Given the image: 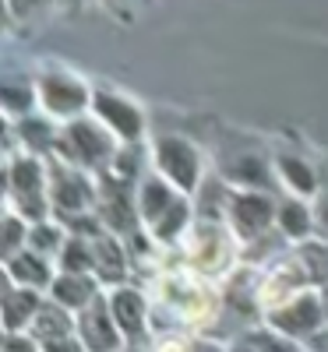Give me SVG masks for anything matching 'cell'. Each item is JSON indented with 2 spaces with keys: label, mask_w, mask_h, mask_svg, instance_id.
I'll list each match as a JSON object with an SVG mask.
<instances>
[{
  "label": "cell",
  "mask_w": 328,
  "mask_h": 352,
  "mask_svg": "<svg viewBox=\"0 0 328 352\" xmlns=\"http://www.w3.org/2000/svg\"><path fill=\"white\" fill-rule=\"evenodd\" d=\"M325 324L328 320H325V307H321V292H296L293 300L268 310V328L286 338H296V342H307Z\"/></svg>",
  "instance_id": "1"
},
{
  "label": "cell",
  "mask_w": 328,
  "mask_h": 352,
  "mask_svg": "<svg viewBox=\"0 0 328 352\" xmlns=\"http://www.w3.org/2000/svg\"><path fill=\"white\" fill-rule=\"evenodd\" d=\"M78 338L88 352H121L124 331L116 324V317L110 310V296H96L85 310H78Z\"/></svg>",
  "instance_id": "2"
},
{
  "label": "cell",
  "mask_w": 328,
  "mask_h": 352,
  "mask_svg": "<svg viewBox=\"0 0 328 352\" xmlns=\"http://www.w3.org/2000/svg\"><path fill=\"white\" fill-rule=\"evenodd\" d=\"M156 155H159V169H163L181 190H191V187L198 184V152L191 148L187 141H181V138H163L159 148H156Z\"/></svg>",
  "instance_id": "3"
},
{
  "label": "cell",
  "mask_w": 328,
  "mask_h": 352,
  "mask_svg": "<svg viewBox=\"0 0 328 352\" xmlns=\"http://www.w3.org/2000/svg\"><path fill=\"white\" fill-rule=\"evenodd\" d=\"M28 335H32L39 345H50V342H61V338L78 335V320L71 317L68 307H61V303L53 300V303H43L39 307V314L32 320V328H28Z\"/></svg>",
  "instance_id": "4"
},
{
  "label": "cell",
  "mask_w": 328,
  "mask_h": 352,
  "mask_svg": "<svg viewBox=\"0 0 328 352\" xmlns=\"http://www.w3.org/2000/svg\"><path fill=\"white\" fill-rule=\"evenodd\" d=\"M85 99H88V92H85L78 81H71V78H64V74L43 78V102H46L50 113H57V116H74V113L85 109Z\"/></svg>",
  "instance_id": "5"
},
{
  "label": "cell",
  "mask_w": 328,
  "mask_h": 352,
  "mask_svg": "<svg viewBox=\"0 0 328 352\" xmlns=\"http://www.w3.org/2000/svg\"><path fill=\"white\" fill-rule=\"evenodd\" d=\"M43 300L36 296V289L28 285H8V296H4V331L8 335H21V328H32V320L39 314Z\"/></svg>",
  "instance_id": "6"
},
{
  "label": "cell",
  "mask_w": 328,
  "mask_h": 352,
  "mask_svg": "<svg viewBox=\"0 0 328 352\" xmlns=\"http://www.w3.org/2000/svg\"><path fill=\"white\" fill-rule=\"evenodd\" d=\"M110 310H113L116 324H121V331H124L127 338H138V335L145 331V314H148V307H145L141 292H134V289H113V292H110Z\"/></svg>",
  "instance_id": "7"
},
{
  "label": "cell",
  "mask_w": 328,
  "mask_h": 352,
  "mask_svg": "<svg viewBox=\"0 0 328 352\" xmlns=\"http://www.w3.org/2000/svg\"><path fill=\"white\" fill-rule=\"evenodd\" d=\"M96 109H99V116L103 120L121 134L124 141H134L138 134H141V127H145V120H141V113L131 106V102H124V99H113V96H96Z\"/></svg>",
  "instance_id": "8"
},
{
  "label": "cell",
  "mask_w": 328,
  "mask_h": 352,
  "mask_svg": "<svg viewBox=\"0 0 328 352\" xmlns=\"http://www.w3.org/2000/svg\"><path fill=\"white\" fill-rule=\"evenodd\" d=\"M99 296V289L92 282V275H74V272H64L61 278L53 282V300L68 307V310H85Z\"/></svg>",
  "instance_id": "9"
},
{
  "label": "cell",
  "mask_w": 328,
  "mask_h": 352,
  "mask_svg": "<svg viewBox=\"0 0 328 352\" xmlns=\"http://www.w3.org/2000/svg\"><path fill=\"white\" fill-rule=\"evenodd\" d=\"M268 219H272V204H268L261 194H240V197H233V222H236V229H240L244 236L261 232L268 226Z\"/></svg>",
  "instance_id": "10"
},
{
  "label": "cell",
  "mask_w": 328,
  "mask_h": 352,
  "mask_svg": "<svg viewBox=\"0 0 328 352\" xmlns=\"http://www.w3.org/2000/svg\"><path fill=\"white\" fill-rule=\"evenodd\" d=\"M8 275H11V282L28 285V289L50 285V268H46V261H43L39 254H32V250L11 254V257H8Z\"/></svg>",
  "instance_id": "11"
},
{
  "label": "cell",
  "mask_w": 328,
  "mask_h": 352,
  "mask_svg": "<svg viewBox=\"0 0 328 352\" xmlns=\"http://www.w3.org/2000/svg\"><path fill=\"white\" fill-rule=\"evenodd\" d=\"M71 144H74L78 159H85V162H103L110 155V138L96 127H88V124L71 127Z\"/></svg>",
  "instance_id": "12"
},
{
  "label": "cell",
  "mask_w": 328,
  "mask_h": 352,
  "mask_svg": "<svg viewBox=\"0 0 328 352\" xmlns=\"http://www.w3.org/2000/svg\"><path fill=\"white\" fill-rule=\"evenodd\" d=\"M176 201H181V197H176L163 180H148L145 190H141V215H145V222H148V226H156Z\"/></svg>",
  "instance_id": "13"
},
{
  "label": "cell",
  "mask_w": 328,
  "mask_h": 352,
  "mask_svg": "<svg viewBox=\"0 0 328 352\" xmlns=\"http://www.w3.org/2000/svg\"><path fill=\"white\" fill-rule=\"evenodd\" d=\"M96 275H103L106 282H121L124 278V257L116 250L113 240H96Z\"/></svg>",
  "instance_id": "14"
},
{
  "label": "cell",
  "mask_w": 328,
  "mask_h": 352,
  "mask_svg": "<svg viewBox=\"0 0 328 352\" xmlns=\"http://www.w3.org/2000/svg\"><path fill=\"white\" fill-rule=\"evenodd\" d=\"M279 226H283V232H289V236H307L311 212L304 208V204H296V201H286L279 208Z\"/></svg>",
  "instance_id": "15"
},
{
  "label": "cell",
  "mask_w": 328,
  "mask_h": 352,
  "mask_svg": "<svg viewBox=\"0 0 328 352\" xmlns=\"http://www.w3.org/2000/svg\"><path fill=\"white\" fill-rule=\"evenodd\" d=\"M85 201H88L85 180H78V176H64V180L57 184V204H61V208L78 212V208H85Z\"/></svg>",
  "instance_id": "16"
},
{
  "label": "cell",
  "mask_w": 328,
  "mask_h": 352,
  "mask_svg": "<svg viewBox=\"0 0 328 352\" xmlns=\"http://www.w3.org/2000/svg\"><path fill=\"white\" fill-rule=\"evenodd\" d=\"M251 345H254V352H304L296 338H286V335H279V331H272V328L258 331V335L251 338Z\"/></svg>",
  "instance_id": "17"
},
{
  "label": "cell",
  "mask_w": 328,
  "mask_h": 352,
  "mask_svg": "<svg viewBox=\"0 0 328 352\" xmlns=\"http://www.w3.org/2000/svg\"><path fill=\"white\" fill-rule=\"evenodd\" d=\"M279 166H283V173L289 176V180H293V187H296V190H314V173H311L304 162H296V159H283Z\"/></svg>",
  "instance_id": "18"
},
{
  "label": "cell",
  "mask_w": 328,
  "mask_h": 352,
  "mask_svg": "<svg viewBox=\"0 0 328 352\" xmlns=\"http://www.w3.org/2000/svg\"><path fill=\"white\" fill-rule=\"evenodd\" d=\"M4 352H43V349H39V342L32 335H8Z\"/></svg>",
  "instance_id": "19"
},
{
  "label": "cell",
  "mask_w": 328,
  "mask_h": 352,
  "mask_svg": "<svg viewBox=\"0 0 328 352\" xmlns=\"http://www.w3.org/2000/svg\"><path fill=\"white\" fill-rule=\"evenodd\" d=\"M43 352H88L85 345H81V338L78 335H71V338H61V342H50V345H39Z\"/></svg>",
  "instance_id": "20"
},
{
  "label": "cell",
  "mask_w": 328,
  "mask_h": 352,
  "mask_svg": "<svg viewBox=\"0 0 328 352\" xmlns=\"http://www.w3.org/2000/svg\"><path fill=\"white\" fill-rule=\"evenodd\" d=\"M18 240H21V226H18V219H8V240H4V254H8V257L14 254Z\"/></svg>",
  "instance_id": "21"
},
{
  "label": "cell",
  "mask_w": 328,
  "mask_h": 352,
  "mask_svg": "<svg viewBox=\"0 0 328 352\" xmlns=\"http://www.w3.org/2000/svg\"><path fill=\"white\" fill-rule=\"evenodd\" d=\"M191 352H229V349H223V345L212 342V338H198V342L191 345Z\"/></svg>",
  "instance_id": "22"
},
{
  "label": "cell",
  "mask_w": 328,
  "mask_h": 352,
  "mask_svg": "<svg viewBox=\"0 0 328 352\" xmlns=\"http://www.w3.org/2000/svg\"><path fill=\"white\" fill-rule=\"evenodd\" d=\"M229 352H254V345H251V338H247V342H236Z\"/></svg>",
  "instance_id": "23"
},
{
  "label": "cell",
  "mask_w": 328,
  "mask_h": 352,
  "mask_svg": "<svg viewBox=\"0 0 328 352\" xmlns=\"http://www.w3.org/2000/svg\"><path fill=\"white\" fill-rule=\"evenodd\" d=\"M321 307H325V320H328V285L321 289Z\"/></svg>",
  "instance_id": "24"
}]
</instances>
